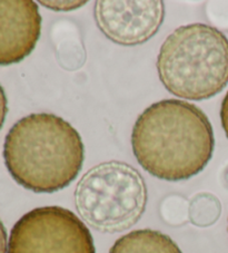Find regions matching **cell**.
Wrapping results in <instances>:
<instances>
[{"label":"cell","mask_w":228,"mask_h":253,"mask_svg":"<svg viewBox=\"0 0 228 253\" xmlns=\"http://www.w3.org/2000/svg\"><path fill=\"white\" fill-rule=\"evenodd\" d=\"M131 146L145 171L176 182L203 171L213 156L215 138L200 108L181 99H164L138 116Z\"/></svg>","instance_id":"cell-1"},{"label":"cell","mask_w":228,"mask_h":253,"mask_svg":"<svg viewBox=\"0 0 228 253\" xmlns=\"http://www.w3.org/2000/svg\"><path fill=\"white\" fill-rule=\"evenodd\" d=\"M84 154L79 133L50 113H35L19 120L3 144L10 175L35 193H54L67 187L81 171Z\"/></svg>","instance_id":"cell-2"},{"label":"cell","mask_w":228,"mask_h":253,"mask_svg":"<svg viewBox=\"0 0 228 253\" xmlns=\"http://www.w3.org/2000/svg\"><path fill=\"white\" fill-rule=\"evenodd\" d=\"M156 66L165 88L177 97H214L228 84V38L206 24L182 26L165 39Z\"/></svg>","instance_id":"cell-3"},{"label":"cell","mask_w":228,"mask_h":253,"mask_svg":"<svg viewBox=\"0 0 228 253\" xmlns=\"http://www.w3.org/2000/svg\"><path fill=\"white\" fill-rule=\"evenodd\" d=\"M79 216L103 233L130 229L143 216L148 192L137 169L121 161H108L88 169L74 193Z\"/></svg>","instance_id":"cell-4"},{"label":"cell","mask_w":228,"mask_h":253,"mask_svg":"<svg viewBox=\"0 0 228 253\" xmlns=\"http://www.w3.org/2000/svg\"><path fill=\"white\" fill-rule=\"evenodd\" d=\"M8 253H96L89 229L61 207L29 211L11 229Z\"/></svg>","instance_id":"cell-5"},{"label":"cell","mask_w":228,"mask_h":253,"mask_svg":"<svg viewBox=\"0 0 228 253\" xmlns=\"http://www.w3.org/2000/svg\"><path fill=\"white\" fill-rule=\"evenodd\" d=\"M94 16L108 39L122 46H135L157 34L165 18V6L161 0H99Z\"/></svg>","instance_id":"cell-6"},{"label":"cell","mask_w":228,"mask_h":253,"mask_svg":"<svg viewBox=\"0 0 228 253\" xmlns=\"http://www.w3.org/2000/svg\"><path fill=\"white\" fill-rule=\"evenodd\" d=\"M41 16L33 0H0V66L17 64L35 49Z\"/></svg>","instance_id":"cell-7"},{"label":"cell","mask_w":228,"mask_h":253,"mask_svg":"<svg viewBox=\"0 0 228 253\" xmlns=\"http://www.w3.org/2000/svg\"><path fill=\"white\" fill-rule=\"evenodd\" d=\"M109 253H183L168 235L159 231L144 229L122 235Z\"/></svg>","instance_id":"cell-8"},{"label":"cell","mask_w":228,"mask_h":253,"mask_svg":"<svg viewBox=\"0 0 228 253\" xmlns=\"http://www.w3.org/2000/svg\"><path fill=\"white\" fill-rule=\"evenodd\" d=\"M7 113H8V100L6 97L5 90H3L2 86L0 85V129H1L3 123H5Z\"/></svg>","instance_id":"cell-9"},{"label":"cell","mask_w":228,"mask_h":253,"mask_svg":"<svg viewBox=\"0 0 228 253\" xmlns=\"http://www.w3.org/2000/svg\"><path fill=\"white\" fill-rule=\"evenodd\" d=\"M221 121H222L223 128H224V130H225V134L228 138V91L225 95V97H224L223 103H222Z\"/></svg>","instance_id":"cell-10"},{"label":"cell","mask_w":228,"mask_h":253,"mask_svg":"<svg viewBox=\"0 0 228 253\" xmlns=\"http://www.w3.org/2000/svg\"><path fill=\"white\" fill-rule=\"evenodd\" d=\"M0 253H7V231L0 220Z\"/></svg>","instance_id":"cell-11"}]
</instances>
